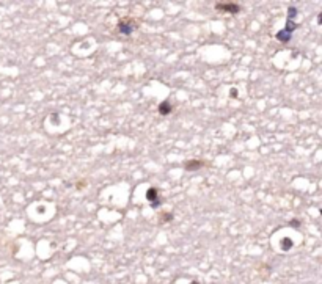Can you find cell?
Masks as SVG:
<instances>
[{"instance_id":"6da1fadb","label":"cell","mask_w":322,"mask_h":284,"mask_svg":"<svg viewBox=\"0 0 322 284\" xmlns=\"http://www.w3.org/2000/svg\"><path fill=\"white\" fill-rule=\"evenodd\" d=\"M295 14H297V10H295L294 7H289V10H288V22H286V27H284L283 30H280V32L277 33V36H275L280 43H288V41L291 39L292 32L297 28V24L294 22Z\"/></svg>"},{"instance_id":"7a4b0ae2","label":"cell","mask_w":322,"mask_h":284,"mask_svg":"<svg viewBox=\"0 0 322 284\" xmlns=\"http://www.w3.org/2000/svg\"><path fill=\"white\" fill-rule=\"evenodd\" d=\"M216 10L225 11V13H230V14H237L241 11V7L237 3H216Z\"/></svg>"},{"instance_id":"3957f363","label":"cell","mask_w":322,"mask_h":284,"mask_svg":"<svg viewBox=\"0 0 322 284\" xmlns=\"http://www.w3.org/2000/svg\"><path fill=\"white\" fill-rule=\"evenodd\" d=\"M146 199L151 203V207L153 209H156L157 206H160V198H159V193H157V190L154 188V187H151L148 192H146Z\"/></svg>"},{"instance_id":"277c9868","label":"cell","mask_w":322,"mask_h":284,"mask_svg":"<svg viewBox=\"0 0 322 284\" xmlns=\"http://www.w3.org/2000/svg\"><path fill=\"white\" fill-rule=\"evenodd\" d=\"M137 28V25H135V22H127V21H120V24H118V30L123 33V35H131L134 30Z\"/></svg>"},{"instance_id":"5b68a950","label":"cell","mask_w":322,"mask_h":284,"mask_svg":"<svg viewBox=\"0 0 322 284\" xmlns=\"http://www.w3.org/2000/svg\"><path fill=\"white\" fill-rule=\"evenodd\" d=\"M159 113L162 115V116H167V115H170L171 111H173V107H171V104L168 102V101H164L162 104H159Z\"/></svg>"},{"instance_id":"8992f818","label":"cell","mask_w":322,"mask_h":284,"mask_svg":"<svg viewBox=\"0 0 322 284\" xmlns=\"http://www.w3.org/2000/svg\"><path fill=\"white\" fill-rule=\"evenodd\" d=\"M203 167V162L201 160H189V162H185V165H184V168L187 170V171H195V170H198V168H201Z\"/></svg>"},{"instance_id":"52a82bcc","label":"cell","mask_w":322,"mask_h":284,"mask_svg":"<svg viewBox=\"0 0 322 284\" xmlns=\"http://www.w3.org/2000/svg\"><path fill=\"white\" fill-rule=\"evenodd\" d=\"M281 248H283L284 251H289V250L292 248V240H291V239H283V240H281Z\"/></svg>"},{"instance_id":"ba28073f","label":"cell","mask_w":322,"mask_h":284,"mask_svg":"<svg viewBox=\"0 0 322 284\" xmlns=\"http://www.w3.org/2000/svg\"><path fill=\"white\" fill-rule=\"evenodd\" d=\"M289 225H291L292 228H299V226H300V221H299V220H291Z\"/></svg>"},{"instance_id":"9c48e42d","label":"cell","mask_w":322,"mask_h":284,"mask_svg":"<svg viewBox=\"0 0 322 284\" xmlns=\"http://www.w3.org/2000/svg\"><path fill=\"white\" fill-rule=\"evenodd\" d=\"M230 94H231L233 97H236V96H237V90H231V91H230Z\"/></svg>"},{"instance_id":"30bf717a","label":"cell","mask_w":322,"mask_h":284,"mask_svg":"<svg viewBox=\"0 0 322 284\" xmlns=\"http://www.w3.org/2000/svg\"><path fill=\"white\" fill-rule=\"evenodd\" d=\"M190 284H200V282H196V281H192V282H190Z\"/></svg>"}]
</instances>
